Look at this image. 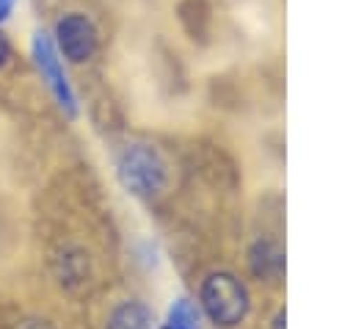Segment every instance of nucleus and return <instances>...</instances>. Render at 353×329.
Segmentation results:
<instances>
[{"label": "nucleus", "instance_id": "6e6552de", "mask_svg": "<svg viewBox=\"0 0 353 329\" xmlns=\"http://www.w3.org/2000/svg\"><path fill=\"white\" fill-rule=\"evenodd\" d=\"M14 6H17V0H0V25H3V22L11 17Z\"/></svg>", "mask_w": 353, "mask_h": 329}, {"label": "nucleus", "instance_id": "0eeeda50", "mask_svg": "<svg viewBox=\"0 0 353 329\" xmlns=\"http://www.w3.org/2000/svg\"><path fill=\"white\" fill-rule=\"evenodd\" d=\"M163 329H201V318H199V307L179 296L171 307H168V315H165V323Z\"/></svg>", "mask_w": 353, "mask_h": 329}, {"label": "nucleus", "instance_id": "f03ea898", "mask_svg": "<svg viewBox=\"0 0 353 329\" xmlns=\"http://www.w3.org/2000/svg\"><path fill=\"white\" fill-rule=\"evenodd\" d=\"M201 307L212 323L234 326L248 312V290L237 276L226 271L210 274L201 285Z\"/></svg>", "mask_w": 353, "mask_h": 329}, {"label": "nucleus", "instance_id": "20e7f679", "mask_svg": "<svg viewBox=\"0 0 353 329\" xmlns=\"http://www.w3.org/2000/svg\"><path fill=\"white\" fill-rule=\"evenodd\" d=\"M55 41H58V50L72 64H83L97 50V30H94V25H91V19L85 14L72 11V14H66V17L58 19Z\"/></svg>", "mask_w": 353, "mask_h": 329}, {"label": "nucleus", "instance_id": "1a4fd4ad", "mask_svg": "<svg viewBox=\"0 0 353 329\" xmlns=\"http://www.w3.org/2000/svg\"><path fill=\"white\" fill-rule=\"evenodd\" d=\"M6 58H8V44H6V39L0 36V69H3V64H6Z\"/></svg>", "mask_w": 353, "mask_h": 329}, {"label": "nucleus", "instance_id": "7ed1b4c3", "mask_svg": "<svg viewBox=\"0 0 353 329\" xmlns=\"http://www.w3.org/2000/svg\"><path fill=\"white\" fill-rule=\"evenodd\" d=\"M30 53H33L36 69L41 72V77H44L47 88L52 91V97L58 100V105H61V108H63L69 116H74V113H77L74 91H72V86H69V80H66V72H63V66H61V58H58V47L52 44V39H50L44 30L33 33V41H30Z\"/></svg>", "mask_w": 353, "mask_h": 329}, {"label": "nucleus", "instance_id": "39448f33", "mask_svg": "<svg viewBox=\"0 0 353 329\" xmlns=\"http://www.w3.org/2000/svg\"><path fill=\"white\" fill-rule=\"evenodd\" d=\"M251 271L259 279H279L284 271V254L270 241H256L251 249Z\"/></svg>", "mask_w": 353, "mask_h": 329}, {"label": "nucleus", "instance_id": "f257e3e1", "mask_svg": "<svg viewBox=\"0 0 353 329\" xmlns=\"http://www.w3.org/2000/svg\"><path fill=\"white\" fill-rule=\"evenodd\" d=\"M121 185L135 196H154L165 185V163L149 144H127L116 160Z\"/></svg>", "mask_w": 353, "mask_h": 329}, {"label": "nucleus", "instance_id": "423d86ee", "mask_svg": "<svg viewBox=\"0 0 353 329\" xmlns=\"http://www.w3.org/2000/svg\"><path fill=\"white\" fill-rule=\"evenodd\" d=\"M108 329H154V315L141 301H124L110 312Z\"/></svg>", "mask_w": 353, "mask_h": 329}]
</instances>
